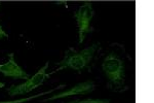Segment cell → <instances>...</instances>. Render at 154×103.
Instances as JSON below:
<instances>
[{
    "label": "cell",
    "mask_w": 154,
    "mask_h": 103,
    "mask_svg": "<svg viewBox=\"0 0 154 103\" xmlns=\"http://www.w3.org/2000/svg\"><path fill=\"white\" fill-rule=\"evenodd\" d=\"M102 69L108 79V89L116 92L125 90L123 87H125V63L120 57L114 53L109 54L102 63Z\"/></svg>",
    "instance_id": "7a4b0ae2"
},
{
    "label": "cell",
    "mask_w": 154,
    "mask_h": 103,
    "mask_svg": "<svg viewBox=\"0 0 154 103\" xmlns=\"http://www.w3.org/2000/svg\"><path fill=\"white\" fill-rule=\"evenodd\" d=\"M65 87H66V85L62 84V85H60V86H58V87L54 88V89L48 90V91H45V92H42V93H39V94H36V95H33V96H30V97H27V98H22V99H18V100H11V101H4V102H0V103H25V102L30 101V100H32V99H35V98L43 96V95L51 94V93L57 91V90L63 89V88H65Z\"/></svg>",
    "instance_id": "52a82bcc"
},
{
    "label": "cell",
    "mask_w": 154,
    "mask_h": 103,
    "mask_svg": "<svg viewBox=\"0 0 154 103\" xmlns=\"http://www.w3.org/2000/svg\"><path fill=\"white\" fill-rule=\"evenodd\" d=\"M4 86H5V85H4L3 82H0V89H1V88H3Z\"/></svg>",
    "instance_id": "30bf717a"
},
{
    "label": "cell",
    "mask_w": 154,
    "mask_h": 103,
    "mask_svg": "<svg viewBox=\"0 0 154 103\" xmlns=\"http://www.w3.org/2000/svg\"><path fill=\"white\" fill-rule=\"evenodd\" d=\"M94 16H95V9H94L91 2H85L74 14V18L76 19L77 26H78L79 44L84 41L86 35L94 31V28L91 26V22Z\"/></svg>",
    "instance_id": "277c9868"
},
{
    "label": "cell",
    "mask_w": 154,
    "mask_h": 103,
    "mask_svg": "<svg viewBox=\"0 0 154 103\" xmlns=\"http://www.w3.org/2000/svg\"><path fill=\"white\" fill-rule=\"evenodd\" d=\"M49 61L46 62L44 64V66H42L40 69L37 71V73H35L32 77H29L26 80V82L21 84L19 86H11L6 89V92L8 93V95L11 97L17 96V95H23L27 94V93L33 91L34 89L41 87L43 85V82H45L46 79H48L51 76V73L46 74V70L48 68Z\"/></svg>",
    "instance_id": "3957f363"
},
{
    "label": "cell",
    "mask_w": 154,
    "mask_h": 103,
    "mask_svg": "<svg viewBox=\"0 0 154 103\" xmlns=\"http://www.w3.org/2000/svg\"><path fill=\"white\" fill-rule=\"evenodd\" d=\"M3 38H8V34L4 31L1 26V24H0V39H3Z\"/></svg>",
    "instance_id": "9c48e42d"
},
{
    "label": "cell",
    "mask_w": 154,
    "mask_h": 103,
    "mask_svg": "<svg viewBox=\"0 0 154 103\" xmlns=\"http://www.w3.org/2000/svg\"><path fill=\"white\" fill-rule=\"evenodd\" d=\"M98 50H100V43H94L93 46L85 47L81 51H76L73 47H69L65 52L63 60L56 63L58 69L51 72V75L63 69H72L77 73H82L84 70L91 72V64Z\"/></svg>",
    "instance_id": "6da1fadb"
},
{
    "label": "cell",
    "mask_w": 154,
    "mask_h": 103,
    "mask_svg": "<svg viewBox=\"0 0 154 103\" xmlns=\"http://www.w3.org/2000/svg\"><path fill=\"white\" fill-rule=\"evenodd\" d=\"M68 103H110L109 99H83V100H74Z\"/></svg>",
    "instance_id": "ba28073f"
},
{
    "label": "cell",
    "mask_w": 154,
    "mask_h": 103,
    "mask_svg": "<svg viewBox=\"0 0 154 103\" xmlns=\"http://www.w3.org/2000/svg\"><path fill=\"white\" fill-rule=\"evenodd\" d=\"M0 6H1V2H0Z\"/></svg>",
    "instance_id": "8fae6325"
},
{
    "label": "cell",
    "mask_w": 154,
    "mask_h": 103,
    "mask_svg": "<svg viewBox=\"0 0 154 103\" xmlns=\"http://www.w3.org/2000/svg\"><path fill=\"white\" fill-rule=\"evenodd\" d=\"M96 90V85L94 82V80H86V82H80V84H77L74 87L70 88L69 90L60 93V94L54 95V96L46 98V99L41 100V102H46V101H51V100L60 99V98H65L69 96H73V95H88L91 94V92H94Z\"/></svg>",
    "instance_id": "8992f818"
},
{
    "label": "cell",
    "mask_w": 154,
    "mask_h": 103,
    "mask_svg": "<svg viewBox=\"0 0 154 103\" xmlns=\"http://www.w3.org/2000/svg\"><path fill=\"white\" fill-rule=\"evenodd\" d=\"M8 61L4 64H0V72L6 77H11L14 79H25L27 80L30 75L25 72L20 67V65L14 61V54L11 53L7 55Z\"/></svg>",
    "instance_id": "5b68a950"
}]
</instances>
